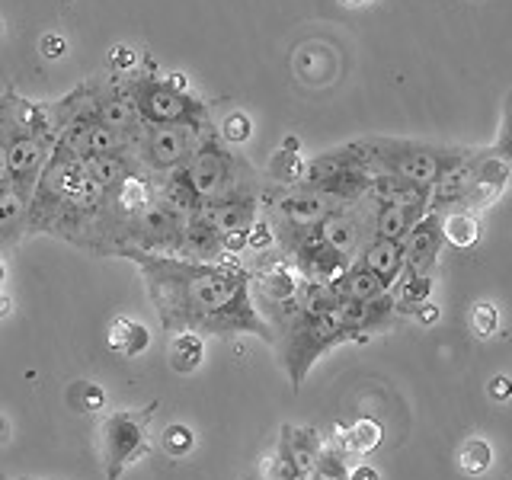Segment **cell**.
<instances>
[{
  "mask_svg": "<svg viewBox=\"0 0 512 480\" xmlns=\"http://www.w3.org/2000/svg\"><path fill=\"white\" fill-rule=\"evenodd\" d=\"M148 285L160 327L170 333H253L272 343L269 320L253 304V272L234 260L202 263L186 256H164L148 250H122Z\"/></svg>",
  "mask_w": 512,
  "mask_h": 480,
  "instance_id": "obj_1",
  "label": "cell"
},
{
  "mask_svg": "<svg viewBox=\"0 0 512 480\" xmlns=\"http://www.w3.org/2000/svg\"><path fill=\"white\" fill-rule=\"evenodd\" d=\"M356 151L365 157V164L375 170V176H391L413 186H439L458 167L471 160V151L458 148H432V144L397 141V138H368L356 141Z\"/></svg>",
  "mask_w": 512,
  "mask_h": 480,
  "instance_id": "obj_2",
  "label": "cell"
},
{
  "mask_svg": "<svg viewBox=\"0 0 512 480\" xmlns=\"http://www.w3.org/2000/svg\"><path fill=\"white\" fill-rule=\"evenodd\" d=\"M282 330H285V368H288V378H292L295 391L304 384V378H308L311 365L324 356L327 349L340 343H362L359 333H352L340 324V317L333 314V308H324V311L298 308L292 317L282 320Z\"/></svg>",
  "mask_w": 512,
  "mask_h": 480,
  "instance_id": "obj_3",
  "label": "cell"
},
{
  "mask_svg": "<svg viewBox=\"0 0 512 480\" xmlns=\"http://www.w3.org/2000/svg\"><path fill=\"white\" fill-rule=\"evenodd\" d=\"M375 170L365 164V157L356 151V144H346L340 151H330L317 157L314 164L304 170L301 186H308L320 196H330L333 202H356L375 186Z\"/></svg>",
  "mask_w": 512,
  "mask_h": 480,
  "instance_id": "obj_4",
  "label": "cell"
},
{
  "mask_svg": "<svg viewBox=\"0 0 512 480\" xmlns=\"http://www.w3.org/2000/svg\"><path fill=\"white\" fill-rule=\"evenodd\" d=\"M128 96L135 100L144 125H189V128H208L205 116L208 109L199 103L196 96H189L183 90H176L157 77H132L122 84Z\"/></svg>",
  "mask_w": 512,
  "mask_h": 480,
  "instance_id": "obj_5",
  "label": "cell"
},
{
  "mask_svg": "<svg viewBox=\"0 0 512 480\" xmlns=\"http://www.w3.org/2000/svg\"><path fill=\"white\" fill-rule=\"evenodd\" d=\"M180 170H183L186 183L192 186V192H196L202 205L228 196V192L237 186H244L240 183V176L250 173V167L244 164V160L224 148V141L215 135H205L202 144L196 148V154H192Z\"/></svg>",
  "mask_w": 512,
  "mask_h": 480,
  "instance_id": "obj_6",
  "label": "cell"
},
{
  "mask_svg": "<svg viewBox=\"0 0 512 480\" xmlns=\"http://www.w3.org/2000/svg\"><path fill=\"white\" fill-rule=\"evenodd\" d=\"M208 132L189 125H144L132 141V154L148 173H170L196 154Z\"/></svg>",
  "mask_w": 512,
  "mask_h": 480,
  "instance_id": "obj_7",
  "label": "cell"
},
{
  "mask_svg": "<svg viewBox=\"0 0 512 480\" xmlns=\"http://www.w3.org/2000/svg\"><path fill=\"white\" fill-rule=\"evenodd\" d=\"M157 404L144 410H116L103 420V464L106 477L119 480L128 464H135L144 452H148V423L154 416Z\"/></svg>",
  "mask_w": 512,
  "mask_h": 480,
  "instance_id": "obj_8",
  "label": "cell"
},
{
  "mask_svg": "<svg viewBox=\"0 0 512 480\" xmlns=\"http://www.w3.org/2000/svg\"><path fill=\"white\" fill-rule=\"evenodd\" d=\"M0 132H4V141H7L13 186L32 199V189H36L48 157H52L48 151L55 148V138H45V135L29 132V128H20L7 116V112H0Z\"/></svg>",
  "mask_w": 512,
  "mask_h": 480,
  "instance_id": "obj_9",
  "label": "cell"
},
{
  "mask_svg": "<svg viewBox=\"0 0 512 480\" xmlns=\"http://www.w3.org/2000/svg\"><path fill=\"white\" fill-rule=\"evenodd\" d=\"M276 212H279V228L282 237H295V234H308L324 228V221L336 212V205L330 196H320V192L301 186V189H285L276 196Z\"/></svg>",
  "mask_w": 512,
  "mask_h": 480,
  "instance_id": "obj_10",
  "label": "cell"
},
{
  "mask_svg": "<svg viewBox=\"0 0 512 480\" xmlns=\"http://www.w3.org/2000/svg\"><path fill=\"white\" fill-rule=\"evenodd\" d=\"M202 215L212 221V228L221 237L250 234L253 221L260 218V196H256L250 186H237V189L228 192V196L202 205Z\"/></svg>",
  "mask_w": 512,
  "mask_h": 480,
  "instance_id": "obj_11",
  "label": "cell"
},
{
  "mask_svg": "<svg viewBox=\"0 0 512 480\" xmlns=\"http://www.w3.org/2000/svg\"><path fill=\"white\" fill-rule=\"evenodd\" d=\"M442 215L436 212V208H429L426 218L416 224V228L407 234L404 240V256H407V263H404V279L410 276H426V272L436 266V256L442 250Z\"/></svg>",
  "mask_w": 512,
  "mask_h": 480,
  "instance_id": "obj_12",
  "label": "cell"
},
{
  "mask_svg": "<svg viewBox=\"0 0 512 480\" xmlns=\"http://www.w3.org/2000/svg\"><path fill=\"white\" fill-rule=\"evenodd\" d=\"M506 180H509V160L496 157V154L471 157L468 160V196H464V205H474V208L490 205L503 192Z\"/></svg>",
  "mask_w": 512,
  "mask_h": 480,
  "instance_id": "obj_13",
  "label": "cell"
},
{
  "mask_svg": "<svg viewBox=\"0 0 512 480\" xmlns=\"http://www.w3.org/2000/svg\"><path fill=\"white\" fill-rule=\"evenodd\" d=\"M282 471L292 477H314L317 464L324 458V448L314 429H295V426H282Z\"/></svg>",
  "mask_w": 512,
  "mask_h": 480,
  "instance_id": "obj_14",
  "label": "cell"
},
{
  "mask_svg": "<svg viewBox=\"0 0 512 480\" xmlns=\"http://www.w3.org/2000/svg\"><path fill=\"white\" fill-rule=\"evenodd\" d=\"M93 112H96V122L116 128V132H122L128 138H135L144 128L141 112L125 87H112L100 96H93Z\"/></svg>",
  "mask_w": 512,
  "mask_h": 480,
  "instance_id": "obj_15",
  "label": "cell"
},
{
  "mask_svg": "<svg viewBox=\"0 0 512 480\" xmlns=\"http://www.w3.org/2000/svg\"><path fill=\"white\" fill-rule=\"evenodd\" d=\"M180 256H186V260H202V263H221V260H228V250H224V237L212 228V221H208L202 212L186 218Z\"/></svg>",
  "mask_w": 512,
  "mask_h": 480,
  "instance_id": "obj_16",
  "label": "cell"
},
{
  "mask_svg": "<svg viewBox=\"0 0 512 480\" xmlns=\"http://www.w3.org/2000/svg\"><path fill=\"white\" fill-rule=\"evenodd\" d=\"M362 263L375 272V276L394 288L400 279H404V263H407V256H404V240H384V237H375L372 244H368L362 250Z\"/></svg>",
  "mask_w": 512,
  "mask_h": 480,
  "instance_id": "obj_17",
  "label": "cell"
},
{
  "mask_svg": "<svg viewBox=\"0 0 512 480\" xmlns=\"http://www.w3.org/2000/svg\"><path fill=\"white\" fill-rule=\"evenodd\" d=\"M330 292L336 298H362V301H372V298H381V295H388L391 288L384 285L372 269H368L362 260L359 263H352L346 272H343V279H336L330 285Z\"/></svg>",
  "mask_w": 512,
  "mask_h": 480,
  "instance_id": "obj_18",
  "label": "cell"
},
{
  "mask_svg": "<svg viewBox=\"0 0 512 480\" xmlns=\"http://www.w3.org/2000/svg\"><path fill=\"white\" fill-rule=\"evenodd\" d=\"M29 218V196L16 186L0 189V247L13 244L16 237L26 231Z\"/></svg>",
  "mask_w": 512,
  "mask_h": 480,
  "instance_id": "obj_19",
  "label": "cell"
},
{
  "mask_svg": "<svg viewBox=\"0 0 512 480\" xmlns=\"http://www.w3.org/2000/svg\"><path fill=\"white\" fill-rule=\"evenodd\" d=\"M148 343H151L148 327L138 324V320H132V317H119L116 324L109 327V349L119 352V356H125V359L141 356V352L148 349Z\"/></svg>",
  "mask_w": 512,
  "mask_h": 480,
  "instance_id": "obj_20",
  "label": "cell"
},
{
  "mask_svg": "<svg viewBox=\"0 0 512 480\" xmlns=\"http://www.w3.org/2000/svg\"><path fill=\"white\" fill-rule=\"evenodd\" d=\"M324 237H327V244L333 250H340L346 256L356 253L359 247V237H362V228H359V221L352 218L349 212H343V208H336V212L324 221Z\"/></svg>",
  "mask_w": 512,
  "mask_h": 480,
  "instance_id": "obj_21",
  "label": "cell"
},
{
  "mask_svg": "<svg viewBox=\"0 0 512 480\" xmlns=\"http://www.w3.org/2000/svg\"><path fill=\"white\" fill-rule=\"evenodd\" d=\"M205 359V343L199 333H176L170 340V368L176 375H192Z\"/></svg>",
  "mask_w": 512,
  "mask_h": 480,
  "instance_id": "obj_22",
  "label": "cell"
},
{
  "mask_svg": "<svg viewBox=\"0 0 512 480\" xmlns=\"http://www.w3.org/2000/svg\"><path fill=\"white\" fill-rule=\"evenodd\" d=\"M442 234H445V240L452 247L468 250V247L477 244V237H480L477 218L471 212H452V215H445L442 218Z\"/></svg>",
  "mask_w": 512,
  "mask_h": 480,
  "instance_id": "obj_23",
  "label": "cell"
},
{
  "mask_svg": "<svg viewBox=\"0 0 512 480\" xmlns=\"http://www.w3.org/2000/svg\"><path fill=\"white\" fill-rule=\"evenodd\" d=\"M429 292H432V279L429 276H410V279H400V288H397V311L400 314H416L420 304L429 301Z\"/></svg>",
  "mask_w": 512,
  "mask_h": 480,
  "instance_id": "obj_24",
  "label": "cell"
},
{
  "mask_svg": "<svg viewBox=\"0 0 512 480\" xmlns=\"http://www.w3.org/2000/svg\"><path fill=\"white\" fill-rule=\"evenodd\" d=\"M346 442L352 452H359V455H368V452H375L381 436H384V429L378 420H372V416H362V420H356V426H352L349 432H343Z\"/></svg>",
  "mask_w": 512,
  "mask_h": 480,
  "instance_id": "obj_25",
  "label": "cell"
},
{
  "mask_svg": "<svg viewBox=\"0 0 512 480\" xmlns=\"http://www.w3.org/2000/svg\"><path fill=\"white\" fill-rule=\"evenodd\" d=\"M490 461H493V448L484 439H471L458 455V464L464 474H484L490 468Z\"/></svg>",
  "mask_w": 512,
  "mask_h": 480,
  "instance_id": "obj_26",
  "label": "cell"
},
{
  "mask_svg": "<svg viewBox=\"0 0 512 480\" xmlns=\"http://www.w3.org/2000/svg\"><path fill=\"white\" fill-rule=\"evenodd\" d=\"M304 170H308V167L301 164V157L295 151H285V148L272 157V164H269V176H272V180H279V183H301Z\"/></svg>",
  "mask_w": 512,
  "mask_h": 480,
  "instance_id": "obj_27",
  "label": "cell"
},
{
  "mask_svg": "<svg viewBox=\"0 0 512 480\" xmlns=\"http://www.w3.org/2000/svg\"><path fill=\"white\" fill-rule=\"evenodd\" d=\"M164 452L167 455H173V458H183L189 448H192V442H196V436H192V429L189 426H183V423H173V426H167L164 429Z\"/></svg>",
  "mask_w": 512,
  "mask_h": 480,
  "instance_id": "obj_28",
  "label": "cell"
},
{
  "mask_svg": "<svg viewBox=\"0 0 512 480\" xmlns=\"http://www.w3.org/2000/svg\"><path fill=\"white\" fill-rule=\"evenodd\" d=\"M253 135V122L247 112H231L228 119L221 122V141H228V144H244L247 138Z\"/></svg>",
  "mask_w": 512,
  "mask_h": 480,
  "instance_id": "obj_29",
  "label": "cell"
},
{
  "mask_svg": "<svg viewBox=\"0 0 512 480\" xmlns=\"http://www.w3.org/2000/svg\"><path fill=\"white\" fill-rule=\"evenodd\" d=\"M490 154L503 157V160H512V93L506 96V103H503L500 132H496V141H493Z\"/></svg>",
  "mask_w": 512,
  "mask_h": 480,
  "instance_id": "obj_30",
  "label": "cell"
},
{
  "mask_svg": "<svg viewBox=\"0 0 512 480\" xmlns=\"http://www.w3.org/2000/svg\"><path fill=\"white\" fill-rule=\"evenodd\" d=\"M71 400H74V407L80 413H93V410H103L106 394L96 388V384H90V381H77L74 391H71Z\"/></svg>",
  "mask_w": 512,
  "mask_h": 480,
  "instance_id": "obj_31",
  "label": "cell"
},
{
  "mask_svg": "<svg viewBox=\"0 0 512 480\" xmlns=\"http://www.w3.org/2000/svg\"><path fill=\"white\" fill-rule=\"evenodd\" d=\"M247 247L256 250V253H269L272 247H276V228H272V221L266 215L253 221L250 237H247Z\"/></svg>",
  "mask_w": 512,
  "mask_h": 480,
  "instance_id": "obj_32",
  "label": "cell"
},
{
  "mask_svg": "<svg viewBox=\"0 0 512 480\" xmlns=\"http://www.w3.org/2000/svg\"><path fill=\"white\" fill-rule=\"evenodd\" d=\"M314 480H349L346 464L340 455L333 452V448H324V458H320V464H317Z\"/></svg>",
  "mask_w": 512,
  "mask_h": 480,
  "instance_id": "obj_33",
  "label": "cell"
},
{
  "mask_svg": "<svg viewBox=\"0 0 512 480\" xmlns=\"http://www.w3.org/2000/svg\"><path fill=\"white\" fill-rule=\"evenodd\" d=\"M471 324L477 330V336H493L496 327H500V311L493 308V304H477L474 314H471Z\"/></svg>",
  "mask_w": 512,
  "mask_h": 480,
  "instance_id": "obj_34",
  "label": "cell"
},
{
  "mask_svg": "<svg viewBox=\"0 0 512 480\" xmlns=\"http://www.w3.org/2000/svg\"><path fill=\"white\" fill-rule=\"evenodd\" d=\"M135 61H138V52H135L132 45H116V48L109 52V68H112V71H119V74H128V71H132V68H135Z\"/></svg>",
  "mask_w": 512,
  "mask_h": 480,
  "instance_id": "obj_35",
  "label": "cell"
},
{
  "mask_svg": "<svg viewBox=\"0 0 512 480\" xmlns=\"http://www.w3.org/2000/svg\"><path fill=\"white\" fill-rule=\"evenodd\" d=\"M64 52H68V39L61 36V32H48V36L42 39V55L45 58H61Z\"/></svg>",
  "mask_w": 512,
  "mask_h": 480,
  "instance_id": "obj_36",
  "label": "cell"
},
{
  "mask_svg": "<svg viewBox=\"0 0 512 480\" xmlns=\"http://www.w3.org/2000/svg\"><path fill=\"white\" fill-rule=\"evenodd\" d=\"M13 186V170H10V154H7V141L4 132H0V189Z\"/></svg>",
  "mask_w": 512,
  "mask_h": 480,
  "instance_id": "obj_37",
  "label": "cell"
},
{
  "mask_svg": "<svg viewBox=\"0 0 512 480\" xmlns=\"http://www.w3.org/2000/svg\"><path fill=\"white\" fill-rule=\"evenodd\" d=\"M490 397H496V400H509V397H512V381H509L506 375H496V378L490 381Z\"/></svg>",
  "mask_w": 512,
  "mask_h": 480,
  "instance_id": "obj_38",
  "label": "cell"
},
{
  "mask_svg": "<svg viewBox=\"0 0 512 480\" xmlns=\"http://www.w3.org/2000/svg\"><path fill=\"white\" fill-rule=\"evenodd\" d=\"M439 317H442V311L432 301H426V304H420V308H416V320H420V324H426V327L436 324Z\"/></svg>",
  "mask_w": 512,
  "mask_h": 480,
  "instance_id": "obj_39",
  "label": "cell"
},
{
  "mask_svg": "<svg viewBox=\"0 0 512 480\" xmlns=\"http://www.w3.org/2000/svg\"><path fill=\"white\" fill-rule=\"evenodd\" d=\"M349 480H378V471L368 468V464H359V468L349 474Z\"/></svg>",
  "mask_w": 512,
  "mask_h": 480,
  "instance_id": "obj_40",
  "label": "cell"
},
{
  "mask_svg": "<svg viewBox=\"0 0 512 480\" xmlns=\"http://www.w3.org/2000/svg\"><path fill=\"white\" fill-rule=\"evenodd\" d=\"M167 84L176 87V90H183V93H189V80H186V74H167Z\"/></svg>",
  "mask_w": 512,
  "mask_h": 480,
  "instance_id": "obj_41",
  "label": "cell"
},
{
  "mask_svg": "<svg viewBox=\"0 0 512 480\" xmlns=\"http://www.w3.org/2000/svg\"><path fill=\"white\" fill-rule=\"evenodd\" d=\"M346 7H365V4H372V0H343Z\"/></svg>",
  "mask_w": 512,
  "mask_h": 480,
  "instance_id": "obj_42",
  "label": "cell"
},
{
  "mask_svg": "<svg viewBox=\"0 0 512 480\" xmlns=\"http://www.w3.org/2000/svg\"><path fill=\"white\" fill-rule=\"evenodd\" d=\"M4 439H7V423L0 420V442H4Z\"/></svg>",
  "mask_w": 512,
  "mask_h": 480,
  "instance_id": "obj_43",
  "label": "cell"
},
{
  "mask_svg": "<svg viewBox=\"0 0 512 480\" xmlns=\"http://www.w3.org/2000/svg\"><path fill=\"white\" fill-rule=\"evenodd\" d=\"M4 276H7V269H4V260H0V288H4Z\"/></svg>",
  "mask_w": 512,
  "mask_h": 480,
  "instance_id": "obj_44",
  "label": "cell"
},
{
  "mask_svg": "<svg viewBox=\"0 0 512 480\" xmlns=\"http://www.w3.org/2000/svg\"><path fill=\"white\" fill-rule=\"evenodd\" d=\"M285 480H314V477H292V474H285Z\"/></svg>",
  "mask_w": 512,
  "mask_h": 480,
  "instance_id": "obj_45",
  "label": "cell"
},
{
  "mask_svg": "<svg viewBox=\"0 0 512 480\" xmlns=\"http://www.w3.org/2000/svg\"><path fill=\"white\" fill-rule=\"evenodd\" d=\"M0 36H4V20H0Z\"/></svg>",
  "mask_w": 512,
  "mask_h": 480,
  "instance_id": "obj_46",
  "label": "cell"
}]
</instances>
